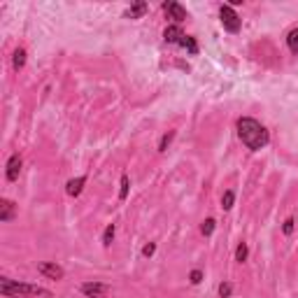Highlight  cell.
Instances as JSON below:
<instances>
[{"mask_svg":"<svg viewBox=\"0 0 298 298\" xmlns=\"http://www.w3.org/2000/svg\"><path fill=\"white\" fill-rule=\"evenodd\" d=\"M238 133H240V140L247 145L249 149H261L268 145V131L259 124L256 119H240L238 121Z\"/></svg>","mask_w":298,"mask_h":298,"instance_id":"6da1fadb","label":"cell"},{"mask_svg":"<svg viewBox=\"0 0 298 298\" xmlns=\"http://www.w3.org/2000/svg\"><path fill=\"white\" fill-rule=\"evenodd\" d=\"M0 291L2 294H14V296H44L49 298L51 294L42 287H37V284H23V282H14V280H7V277H2L0 280Z\"/></svg>","mask_w":298,"mask_h":298,"instance_id":"7a4b0ae2","label":"cell"},{"mask_svg":"<svg viewBox=\"0 0 298 298\" xmlns=\"http://www.w3.org/2000/svg\"><path fill=\"white\" fill-rule=\"evenodd\" d=\"M221 23H224V28L231 30V33H238V30H240V19H238V14H235L228 5L221 7Z\"/></svg>","mask_w":298,"mask_h":298,"instance_id":"3957f363","label":"cell"},{"mask_svg":"<svg viewBox=\"0 0 298 298\" xmlns=\"http://www.w3.org/2000/svg\"><path fill=\"white\" fill-rule=\"evenodd\" d=\"M165 12H168V16L175 19V21H184L186 19V9L182 7L179 2H165Z\"/></svg>","mask_w":298,"mask_h":298,"instance_id":"277c9868","label":"cell"},{"mask_svg":"<svg viewBox=\"0 0 298 298\" xmlns=\"http://www.w3.org/2000/svg\"><path fill=\"white\" fill-rule=\"evenodd\" d=\"M37 270H40L42 275L51 277V280H61V277H63V268H61V266H54V263H40Z\"/></svg>","mask_w":298,"mask_h":298,"instance_id":"5b68a950","label":"cell"},{"mask_svg":"<svg viewBox=\"0 0 298 298\" xmlns=\"http://www.w3.org/2000/svg\"><path fill=\"white\" fill-rule=\"evenodd\" d=\"M82 291H84L86 296H93V298H103L107 294V287L105 284H82Z\"/></svg>","mask_w":298,"mask_h":298,"instance_id":"8992f818","label":"cell"},{"mask_svg":"<svg viewBox=\"0 0 298 298\" xmlns=\"http://www.w3.org/2000/svg\"><path fill=\"white\" fill-rule=\"evenodd\" d=\"M19 172H21V158L12 156V158H9V163H7V179L14 182V179L19 177Z\"/></svg>","mask_w":298,"mask_h":298,"instance_id":"52a82bcc","label":"cell"},{"mask_svg":"<svg viewBox=\"0 0 298 298\" xmlns=\"http://www.w3.org/2000/svg\"><path fill=\"white\" fill-rule=\"evenodd\" d=\"M163 37H165V42H170V44H175V42H182V30L177 28V26H170V28H165V33H163Z\"/></svg>","mask_w":298,"mask_h":298,"instance_id":"ba28073f","label":"cell"},{"mask_svg":"<svg viewBox=\"0 0 298 298\" xmlns=\"http://www.w3.org/2000/svg\"><path fill=\"white\" fill-rule=\"evenodd\" d=\"M84 182H86L84 177L70 179V182H68V193H70V196H79V193H82V186H84Z\"/></svg>","mask_w":298,"mask_h":298,"instance_id":"9c48e42d","label":"cell"},{"mask_svg":"<svg viewBox=\"0 0 298 298\" xmlns=\"http://www.w3.org/2000/svg\"><path fill=\"white\" fill-rule=\"evenodd\" d=\"M0 207H2V212H0V219H2V221H9V219H12V214H14V205H12L9 200H2V203H0Z\"/></svg>","mask_w":298,"mask_h":298,"instance_id":"30bf717a","label":"cell"},{"mask_svg":"<svg viewBox=\"0 0 298 298\" xmlns=\"http://www.w3.org/2000/svg\"><path fill=\"white\" fill-rule=\"evenodd\" d=\"M145 9H147V5H145V2H138V5H133V7L128 9L126 16H128V19H138V16L145 14Z\"/></svg>","mask_w":298,"mask_h":298,"instance_id":"8fae6325","label":"cell"},{"mask_svg":"<svg viewBox=\"0 0 298 298\" xmlns=\"http://www.w3.org/2000/svg\"><path fill=\"white\" fill-rule=\"evenodd\" d=\"M23 63H26V51H23V49H16V51H14V68L19 70V68H23Z\"/></svg>","mask_w":298,"mask_h":298,"instance_id":"7c38bea8","label":"cell"},{"mask_svg":"<svg viewBox=\"0 0 298 298\" xmlns=\"http://www.w3.org/2000/svg\"><path fill=\"white\" fill-rule=\"evenodd\" d=\"M287 42H289V49L291 51H298V28L291 30L289 37H287Z\"/></svg>","mask_w":298,"mask_h":298,"instance_id":"4fadbf2b","label":"cell"},{"mask_svg":"<svg viewBox=\"0 0 298 298\" xmlns=\"http://www.w3.org/2000/svg\"><path fill=\"white\" fill-rule=\"evenodd\" d=\"M179 44H182V47H186L191 54H196V51H198V47H196V42H193V37H189V35L182 37V42H179Z\"/></svg>","mask_w":298,"mask_h":298,"instance_id":"5bb4252c","label":"cell"},{"mask_svg":"<svg viewBox=\"0 0 298 298\" xmlns=\"http://www.w3.org/2000/svg\"><path fill=\"white\" fill-rule=\"evenodd\" d=\"M221 205H224V210H231V207H233V191H226V193H224V198H221Z\"/></svg>","mask_w":298,"mask_h":298,"instance_id":"9a60e30c","label":"cell"},{"mask_svg":"<svg viewBox=\"0 0 298 298\" xmlns=\"http://www.w3.org/2000/svg\"><path fill=\"white\" fill-rule=\"evenodd\" d=\"M114 238V226H107L105 228V233H103V245H110Z\"/></svg>","mask_w":298,"mask_h":298,"instance_id":"2e32d148","label":"cell"},{"mask_svg":"<svg viewBox=\"0 0 298 298\" xmlns=\"http://www.w3.org/2000/svg\"><path fill=\"white\" fill-rule=\"evenodd\" d=\"M126 196H128V177L124 175V177H121V193H119V198L124 200Z\"/></svg>","mask_w":298,"mask_h":298,"instance_id":"e0dca14e","label":"cell"},{"mask_svg":"<svg viewBox=\"0 0 298 298\" xmlns=\"http://www.w3.org/2000/svg\"><path fill=\"white\" fill-rule=\"evenodd\" d=\"M235 259H238V261H245V259H247V247H245V245H240V247L235 249Z\"/></svg>","mask_w":298,"mask_h":298,"instance_id":"ac0fdd59","label":"cell"},{"mask_svg":"<svg viewBox=\"0 0 298 298\" xmlns=\"http://www.w3.org/2000/svg\"><path fill=\"white\" fill-rule=\"evenodd\" d=\"M200 228H203V233H205V235H210V233L214 231V221H212V219L203 221V226H200Z\"/></svg>","mask_w":298,"mask_h":298,"instance_id":"d6986e66","label":"cell"},{"mask_svg":"<svg viewBox=\"0 0 298 298\" xmlns=\"http://www.w3.org/2000/svg\"><path fill=\"white\" fill-rule=\"evenodd\" d=\"M219 294H221L224 298L231 296V284H221V287H219Z\"/></svg>","mask_w":298,"mask_h":298,"instance_id":"ffe728a7","label":"cell"},{"mask_svg":"<svg viewBox=\"0 0 298 298\" xmlns=\"http://www.w3.org/2000/svg\"><path fill=\"white\" fill-rule=\"evenodd\" d=\"M291 231H294V219H287V221H284V233L289 235Z\"/></svg>","mask_w":298,"mask_h":298,"instance_id":"44dd1931","label":"cell"},{"mask_svg":"<svg viewBox=\"0 0 298 298\" xmlns=\"http://www.w3.org/2000/svg\"><path fill=\"white\" fill-rule=\"evenodd\" d=\"M154 252H156V247H154V245H147V247L142 249V254H145V256H151Z\"/></svg>","mask_w":298,"mask_h":298,"instance_id":"7402d4cb","label":"cell"},{"mask_svg":"<svg viewBox=\"0 0 298 298\" xmlns=\"http://www.w3.org/2000/svg\"><path fill=\"white\" fill-rule=\"evenodd\" d=\"M191 282H193V284L200 282V273H198V270H193V273H191Z\"/></svg>","mask_w":298,"mask_h":298,"instance_id":"603a6c76","label":"cell"},{"mask_svg":"<svg viewBox=\"0 0 298 298\" xmlns=\"http://www.w3.org/2000/svg\"><path fill=\"white\" fill-rule=\"evenodd\" d=\"M170 138H172V133H170V135H165V138H163V142H161V149H165V145L170 142Z\"/></svg>","mask_w":298,"mask_h":298,"instance_id":"cb8c5ba5","label":"cell"}]
</instances>
